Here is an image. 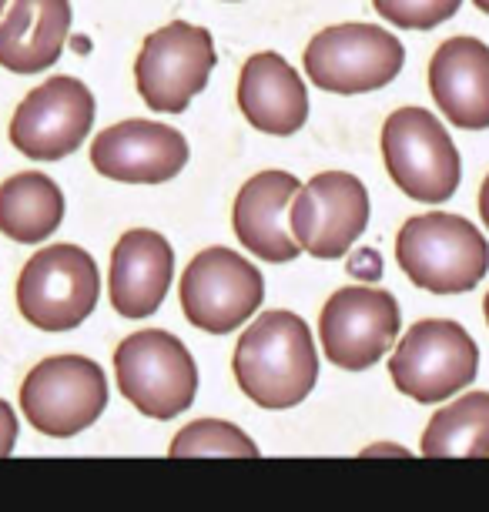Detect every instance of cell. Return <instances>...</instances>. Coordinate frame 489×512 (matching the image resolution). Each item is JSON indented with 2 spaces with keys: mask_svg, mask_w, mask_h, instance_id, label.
<instances>
[{
  "mask_svg": "<svg viewBox=\"0 0 489 512\" xmlns=\"http://www.w3.org/2000/svg\"><path fill=\"white\" fill-rule=\"evenodd\" d=\"M215 61L212 31L175 21L145 37L134 61V84L151 111L181 114L208 88Z\"/></svg>",
  "mask_w": 489,
  "mask_h": 512,
  "instance_id": "9c48e42d",
  "label": "cell"
},
{
  "mask_svg": "<svg viewBox=\"0 0 489 512\" xmlns=\"http://www.w3.org/2000/svg\"><path fill=\"white\" fill-rule=\"evenodd\" d=\"M101 272L78 245L41 248L17 278V308L41 332H71L98 308Z\"/></svg>",
  "mask_w": 489,
  "mask_h": 512,
  "instance_id": "8992f818",
  "label": "cell"
},
{
  "mask_svg": "<svg viewBox=\"0 0 489 512\" xmlns=\"http://www.w3.org/2000/svg\"><path fill=\"white\" fill-rule=\"evenodd\" d=\"M362 456H409V452L402 446H369Z\"/></svg>",
  "mask_w": 489,
  "mask_h": 512,
  "instance_id": "484cf974",
  "label": "cell"
},
{
  "mask_svg": "<svg viewBox=\"0 0 489 512\" xmlns=\"http://www.w3.org/2000/svg\"><path fill=\"white\" fill-rule=\"evenodd\" d=\"M369 225V191L349 171H322L295 191L289 228L302 251L322 262L349 255Z\"/></svg>",
  "mask_w": 489,
  "mask_h": 512,
  "instance_id": "8fae6325",
  "label": "cell"
},
{
  "mask_svg": "<svg viewBox=\"0 0 489 512\" xmlns=\"http://www.w3.org/2000/svg\"><path fill=\"white\" fill-rule=\"evenodd\" d=\"M399 302L372 285L339 288L319 315L322 352L345 372L372 369L399 335Z\"/></svg>",
  "mask_w": 489,
  "mask_h": 512,
  "instance_id": "7c38bea8",
  "label": "cell"
},
{
  "mask_svg": "<svg viewBox=\"0 0 489 512\" xmlns=\"http://www.w3.org/2000/svg\"><path fill=\"white\" fill-rule=\"evenodd\" d=\"M235 382L262 409H295L319 382V352L295 312L258 315L235 345Z\"/></svg>",
  "mask_w": 489,
  "mask_h": 512,
  "instance_id": "6da1fadb",
  "label": "cell"
},
{
  "mask_svg": "<svg viewBox=\"0 0 489 512\" xmlns=\"http://www.w3.org/2000/svg\"><path fill=\"white\" fill-rule=\"evenodd\" d=\"M24 419L41 436L71 439L94 425L108 409V379L84 355H54L34 365L21 385Z\"/></svg>",
  "mask_w": 489,
  "mask_h": 512,
  "instance_id": "ba28073f",
  "label": "cell"
},
{
  "mask_svg": "<svg viewBox=\"0 0 489 512\" xmlns=\"http://www.w3.org/2000/svg\"><path fill=\"white\" fill-rule=\"evenodd\" d=\"M4 4H7V0H0V11H4Z\"/></svg>",
  "mask_w": 489,
  "mask_h": 512,
  "instance_id": "f1b7e54d",
  "label": "cell"
},
{
  "mask_svg": "<svg viewBox=\"0 0 489 512\" xmlns=\"http://www.w3.org/2000/svg\"><path fill=\"white\" fill-rule=\"evenodd\" d=\"M476 372L479 349L473 335L449 318L416 322L389 359L392 385L423 405L453 399L476 379Z\"/></svg>",
  "mask_w": 489,
  "mask_h": 512,
  "instance_id": "5b68a950",
  "label": "cell"
},
{
  "mask_svg": "<svg viewBox=\"0 0 489 512\" xmlns=\"http://www.w3.org/2000/svg\"><path fill=\"white\" fill-rule=\"evenodd\" d=\"M382 158L402 195L443 205L456 195L463 161L449 131L426 108H399L382 124Z\"/></svg>",
  "mask_w": 489,
  "mask_h": 512,
  "instance_id": "3957f363",
  "label": "cell"
},
{
  "mask_svg": "<svg viewBox=\"0 0 489 512\" xmlns=\"http://www.w3.org/2000/svg\"><path fill=\"white\" fill-rule=\"evenodd\" d=\"M238 108L255 131L289 138L309 121V91L282 54L258 51L238 74Z\"/></svg>",
  "mask_w": 489,
  "mask_h": 512,
  "instance_id": "e0dca14e",
  "label": "cell"
},
{
  "mask_svg": "<svg viewBox=\"0 0 489 512\" xmlns=\"http://www.w3.org/2000/svg\"><path fill=\"white\" fill-rule=\"evenodd\" d=\"M419 452L426 459L489 456V392H466L429 419Z\"/></svg>",
  "mask_w": 489,
  "mask_h": 512,
  "instance_id": "44dd1931",
  "label": "cell"
},
{
  "mask_svg": "<svg viewBox=\"0 0 489 512\" xmlns=\"http://www.w3.org/2000/svg\"><path fill=\"white\" fill-rule=\"evenodd\" d=\"M483 315H486V325H489V292H486V298H483Z\"/></svg>",
  "mask_w": 489,
  "mask_h": 512,
  "instance_id": "83f0119b",
  "label": "cell"
},
{
  "mask_svg": "<svg viewBox=\"0 0 489 512\" xmlns=\"http://www.w3.org/2000/svg\"><path fill=\"white\" fill-rule=\"evenodd\" d=\"M372 7L386 24L406 27V31H433L456 17L463 0H372Z\"/></svg>",
  "mask_w": 489,
  "mask_h": 512,
  "instance_id": "603a6c76",
  "label": "cell"
},
{
  "mask_svg": "<svg viewBox=\"0 0 489 512\" xmlns=\"http://www.w3.org/2000/svg\"><path fill=\"white\" fill-rule=\"evenodd\" d=\"M64 221V195L41 171H24L0 185V231L21 245L51 238Z\"/></svg>",
  "mask_w": 489,
  "mask_h": 512,
  "instance_id": "ffe728a7",
  "label": "cell"
},
{
  "mask_svg": "<svg viewBox=\"0 0 489 512\" xmlns=\"http://www.w3.org/2000/svg\"><path fill=\"white\" fill-rule=\"evenodd\" d=\"M71 34V0H14L0 21V67L11 74H44Z\"/></svg>",
  "mask_w": 489,
  "mask_h": 512,
  "instance_id": "d6986e66",
  "label": "cell"
},
{
  "mask_svg": "<svg viewBox=\"0 0 489 512\" xmlns=\"http://www.w3.org/2000/svg\"><path fill=\"white\" fill-rule=\"evenodd\" d=\"M94 124V94L78 77H47L17 104L11 144L31 161H61L74 154Z\"/></svg>",
  "mask_w": 489,
  "mask_h": 512,
  "instance_id": "4fadbf2b",
  "label": "cell"
},
{
  "mask_svg": "<svg viewBox=\"0 0 489 512\" xmlns=\"http://www.w3.org/2000/svg\"><path fill=\"white\" fill-rule=\"evenodd\" d=\"M302 181L289 171H262L248 178L235 198L232 228L238 241L268 265H289L302 255V245L289 228V208Z\"/></svg>",
  "mask_w": 489,
  "mask_h": 512,
  "instance_id": "9a60e30c",
  "label": "cell"
},
{
  "mask_svg": "<svg viewBox=\"0 0 489 512\" xmlns=\"http://www.w3.org/2000/svg\"><path fill=\"white\" fill-rule=\"evenodd\" d=\"M171 272H175V251L168 238L151 228H134L118 238L111 251L108 298L121 318L155 315L168 295Z\"/></svg>",
  "mask_w": 489,
  "mask_h": 512,
  "instance_id": "2e32d148",
  "label": "cell"
},
{
  "mask_svg": "<svg viewBox=\"0 0 489 512\" xmlns=\"http://www.w3.org/2000/svg\"><path fill=\"white\" fill-rule=\"evenodd\" d=\"M188 154L185 134L145 118L111 124L91 144L94 171L124 185H165L185 171Z\"/></svg>",
  "mask_w": 489,
  "mask_h": 512,
  "instance_id": "5bb4252c",
  "label": "cell"
},
{
  "mask_svg": "<svg viewBox=\"0 0 489 512\" xmlns=\"http://www.w3.org/2000/svg\"><path fill=\"white\" fill-rule=\"evenodd\" d=\"M429 91L449 124L489 128V47L476 37H449L429 61Z\"/></svg>",
  "mask_w": 489,
  "mask_h": 512,
  "instance_id": "ac0fdd59",
  "label": "cell"
},
{
  "mask_svg": "<svg viewBox=\"0 0 489 512\" xmlns=\"http://www.w3.org/2000/svg\"><path fill=\"white\" fill-rule=\"evenodd\" d=\"M406 64V47L376 24L325 27L305 47V74L329 94H369L392 84Z\"/></svg>",
  "mask_w": 489,
  "mask_h": 512,
  "instance_id": "52a82bcc",
  "label": "cell"
},
{
  "mask_svg": "<svg viewBox=\"0 0 489 512\" xmlns=\"http://www.w3.org/2000/svg\"><path fill=\"white\" fill-rule=\"evenodd\" d=\"M17 446V415L14 409L0 399V459H7Z\"/></svg>",
  "mask_w": 489,
  "mask_h": 512,
  "instance_id": "cb8c5ba5",
  "label": "cell"
},
{
  "mask_svg": "<svg viewBox=\"0 0 489 512\" xmlns=\"http://www.w3.org/2000/svg\"><path fill=\"white\" fill-rule=\"evenodd\" d=\"M121 395L148 419L168 422L195 402L198 369L185 342L161 328L124 338L114 352Z\"/></svg>",
  "mask_w": 489,
  "mask_h": 512,
  "instance_id": "277c9868",
  "label": "cell"
},
{
  "mask_svg": "<svg viewBox=\"0 0 489 512\" xmlns=\"http://www.w3.org/2000/svg\"><path fill=\"white\" fill-rule=\"evenodd\" d=\"M396 262L423 292L463 295L473 292L489 272V241L473 221L429 211L399 228Z\"/></svg>",
  "mask_w": 489,
  "mask_h": 512,
  "instance_id": "7a4b0ae2",
  "label": "cell"
},
{
  "mask_svg": "<svg viewBox=\"0 0 489 512\" xmlns=\"http://www.w3.org/2000/svg\"><path fill=\"white\" fill-rule=\"evenodd\" d=\"M473 4L479 7V11H483V14H489V0H473Z\"/></svg>",
  "mask_w": 489,
  "mask_h": 512,
  "instance_id": "4316f807",
  "label": "cell"
},
{
  "mask_svg": "<svg viewBox=\"0 0 489 512\" xmlns=\"http://www.w3.org/2000/svg\"><path fill=\"white\" fill-rule=\"evenodd\" d=\"M171 459H208V456H228V459H258L262 452L238 425L225 419H198L185 425L168 449Z\"/></svg>",
  "mask_w": 489,
  "mask_h": 512,
  "instance_id": "7402d4cb",
  "label": "cell"
},
{
  "mask_svg": "<svg viewBox=\"0 0 489 512\" xmlns=\"http://www.w3.org/2000/svg\"><path fill=\"white\" fill-rule=\"evenodd\" d=\"M262 298V272L232 248L198 251L181 275V312L201 332H235L258 312Z\"/></svg>",
  "mask_w": 489,
  "mask_h": 512,
  "instance_id": "30bf717a",
  "label": "cell"
},
{
  "mask_svg": "<svg viewBox=\"0 0 489 512\" xmlns=\"http://www.w3.org/2000/svg\"><path fill=\"white\" fill-rule=\"evenodd\" d=\"M479 218H483V225L489 231V175L483 181V188H479Z\"/></svg>",
  "mask_w": 489,
  "mask_h": 512,
  "instance_id": "d4e9b609",
  "label": "cell"
}]
</instances>
